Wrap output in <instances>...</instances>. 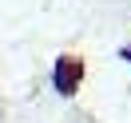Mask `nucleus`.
Here are the masks:
<instances>
[{
    "mask_svg": "<svg viewBox=\"0 0 131 123\" xmlns=\"http://www.w3.org/2000/svg\"><path fill=\"white\" fill-rule=\"evenodd\" d=\"M75 80H80V64H75V60H60V68H56V87L68 95V91L75 87Z\"/></svg>",
    "mask_w": 131,
    "mask_h": 123,
    "instance_id": "obj_1",
    "label": "nucleus"
},
{
    "mask_svg": "<svg viewBox=\"0 0 131 123\" xmlns=\"http://www.w3.org/2000/svg\"><path fill=\"white\" fill-rule=\"evenodd\" d=\"M123 56H127V60H131V48H127V52H123Z\"/></svg>",
    "mask_w": 131,
    "mask_h": 123,
    "instance_id": "obj_2",
    "label": "nucleus"
}]
</instances>
